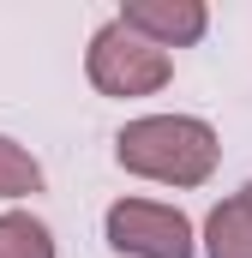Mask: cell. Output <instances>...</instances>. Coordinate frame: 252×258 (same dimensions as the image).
Returning a JSON list of instances; mask_svg holds the SVG:
<instances>
[{"mask_svg": "<svg viewBox=\"0 0 252 258\" xmlns=\"http://www.w3.org/2000/svg\"><path fill=\"white\" fill-rule=\"evenodd\" d=\"M0 258H54L48 222L30 216V210H6L0 216Z\"/></svg>", "mask_w": 252, "mask_h": 258, "instance_id": "8992f818", "label": "cell"}, {"mask_svg": "<svg viewBox=\"0 0 252 258\" xmlns=\"http://www.w3.org/2000/svg\"><path fill=\"white\" fill-rule=\"evenodd\" d=\"M120 24L138 30L144 42H156V48H192L204 36L210 12H204V0H126Z\"/></svg>", "mask_w": 252, "mask_h": 258, "instance_id": "277c9868", "label": "cell"}, {"mask_svg": "<svg viewBox=\"0 0 252 258\" xmlns=\"http://www.w3.org/2000/svg\"><path fill=\"white\" fill-rule=\"evenodd\" d=\"M246 198H252V180H246Z\"/></svg>", "mask_w": 252, "mask_h": 258, "instance_id": "ba28073f", "label": "cell"}, {"mask_svg": "<svg viewBox=\"0 0 252 258\" xmlns=\"http://www.w3.org/2000/svg\"><path fill=\"white\" fill-rule=\"evenodd\" d=\"M84 72L102 96H156L168 78H174V60L168 48L144 42L138 30H126L120 18H108L96 36H90V54H84Z\"/></svg>", "mask_w": 252, "mask_h": 258, "instance_id": "7a4b0ae2", "label": "cell"}, {"mask_svg": "<svg viewBox=\"0 0 252 258\" xmlns=\"http://www.w3.org/2000/svg\"><path fill=\"white\" fill-rule=\"evenodd\" d=\"M216 126L198 114H144L126 120L114 138V162L138 180H162V186H204L216 174Z\"/></svg>", "mask_w": 252, "mask_h": 258, "instance_id": "6da1fadb", "label": "cell"}, {"mask_svg": "<svg viewBox=\"0 0 252 258\" xmlns=\"http://www.w3.org/2000/svg\"><path fill=\"white\" fill-rule=\"evenodd\" d=\"M102 234H108V246L126 252V258H192L198 252L186 210L156 204V198H120V204H108Z\"/></svg>", "mask_w": 252, "mask_h": 258, "instance_id": "3957f363", "label": "cell"}, {"mask_svg": "<svg viewBox=\"0 0 252 258\" xmlns=\"http://www.w3.org/2000/svg\"><path fill=\"white\" fill-rule=\"evenodd\" d=\"M30 192H42V162L18 138L0 132V198H30Z\"/></svg>", "mask_w": 252, "mask_h": 258, "instance_id": "52a82bcc", "label": "cell"}, {"mask_svg": "<svg viewBox=\"0 0 252 258\" xmlns=\"http://www.w3.org/2000/svg\"><path fill=\"white\" fill-rule=\"evenodd\" d=\"M204 252L210 258H252V198L234 192L204 216Z\"/></svg>", "mask_w": 252, "mask_h": 258, "instance_id": "5b68a950", "label": "cell"}]
</instances>
